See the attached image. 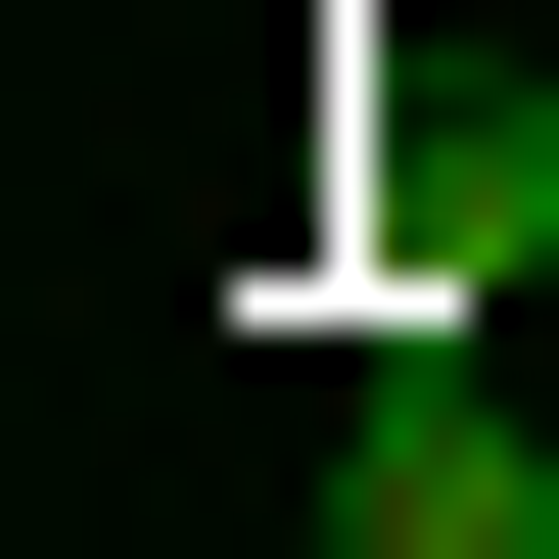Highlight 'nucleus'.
Wrapping results in <instances>:
<instances>
[{
  "label": "nucleus",
  "mask_w": 559,
  "mask_h": 559,
  "mask_svg": "<svg viewBox=\"0 0 559 559\" xmlns=\"http://www.w3.org/2000/svg\"><path fill=\"white\" fill-rule=\"evenodd\" d=\"M326 559H559V419L513 373H326Z\"/></svg>",
  "instance_id": "obj_1"
}]
</instances>
